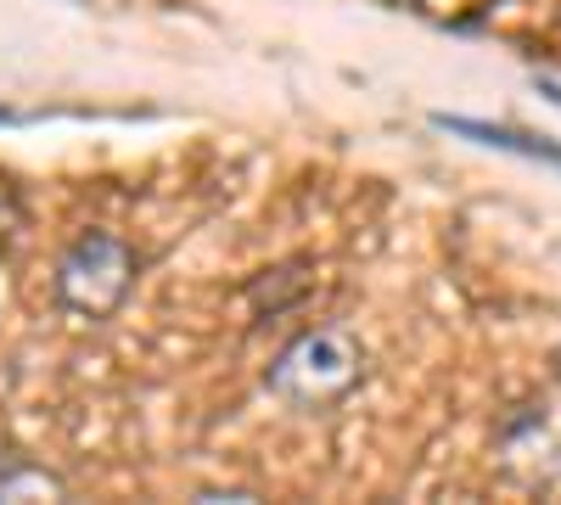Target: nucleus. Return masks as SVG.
Listing matches in <instances>:
<instances>
[{
  "label": "nucleus",
  "mask_w": 561,
  "mask_h": 505,
  "mask_svg": "<svg viewBox=\"0 0 561 505\" xmlns=\"http://www.w3.org/2000/svg\"><path fill=\"white\" fill-rule=\"evenodd\" d=\"M264 382L293 410H332L365 382V348L343 326H309L270 359Z\"/></svg>",
  "instance_id": "1"
},
{
  "label": "nucleus",
  "mask_w": 561,
  "mask_h": 505,
  "mask_svg": "<svg viewBox=\"0 0 561 505\" xmlns=\"http://www.w3.org/2000/svg\"><path fill=\"white\" fill-rule=\"evenodd\" d=\"M140 259L129 242L113 231H84L62 259H57V303L79 320H113L124 298L135 292Z\"/></svg>",
  "instance_id": "2"
},
{
  "label": "nucleus",
  "mask_w": 561,
  "mask_h": 505,
  "mask_svg": "<svg viewBox=\"0 0 561 505\" xmlns=\"http://www.w3.org/2000/svg\"><path fill=\"white\" fill-rule=\"evenodd\" d=\"M433 124H438V129H455V135H472V141H483V147H505V152H523V158H545V163H556V169H561V147L534 141V135L500 129V124H478V118H449V113H438Z\"/></svg>",
  "instance_id": "3"
},
{
  "label": "nucleus",
  "mask_w": 561,
  "mask_h": 505,
  "mask_svg": "<svg viewBox=\"0 0 561 505\" xmlns=\"http://www.w3.org/2000/svg\"><path fill=\"white\" fill-rule=\"evenodd\" d=\"M0 500H68V483L23 455H0Z\"/></svg>",
  "instance_id": "4"
},
{
  "label": "nucleus",
  "mask_w": 561,
  "mask_h": 505,
  "mask_svg": "<svg viewBox=\"0 0 561 505\" xmlns=\"http://www.w3.org/2000/svg\"><path fill=\"white\" fill-rule=\"evenodd\" d=\"M23 225H28V214H23V197H18L12 186H0V248H12Z\"/></svg>",
  "instance_id": "5"
},
{
  "label": "nucleus",
  "mask_w": 561,
  "mask_h": 505,
  "mask_svg": "<svg viewBox=\"0 0 561 505\" xmlns=\"http://www.w3.org/2000/svg\"><path fill=\"white\" fill-rule=\"evenodd\" d=\"M556 365H561V348H556Z\"/></svg>",
  "instance_id": "6"
}]
</instances>
